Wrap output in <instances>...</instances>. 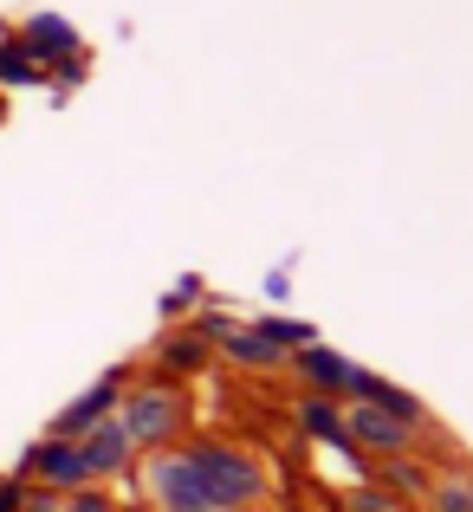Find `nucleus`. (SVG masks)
<instances>
[{
	"label": "nucleus",
	"instance_id": "nucleus-5",
	"mask_svg": "<svg viewBox=\"0 0 473 512\" xmlns=\"http://www.w3.org/2000/svg\"><path fill=\"white\" fill-rule=\"evenodd\" d=\"M33 467H39L46 480H59V487H78V480H85V454L65 448V441H46V448L33 454Z\"/></svg>",
	"mask_w": 473,
	"mask_h": 512
},
{
	"label": "nucleus",
	"instance_id": "nucleus-8",
	"mask_svg": "<svg viewBox=\"0 0 473 512\" xmlns=\"http://www.w3.org/2000/svg\"><path fill=\"white\" fill-rule=\"evenodd\" d=\"M72 512H104V500H98V493H78V506Z\"/></svg>",
	"mask_w": 473,
	"mask_h": 512
},
{
	"label": "nucleus",
	"instance_id": "nucleus-3",
	"mask_svg": "<svg viewBox=\"0 0 473 512\" xmlns=\"http://www.w3.org/2000/svg\"><path fill=\"white\" fill-rule=\"evenodd\" d=\"M175 422H182V409H175L169 389H150V396H137V402H130V415H124L130 441H143V448L169 441V435H175Z\"/></svg>",
	"mask_w": 473,
	"mask_h": 512
},
{
	"label": "nucleus",
	"instance_id": "nucleus-9",
	"mask_svg": "<svg viewBox=\"0 0 473 512\" xmlns=\"http://www.w3.org/2000/svg\"><path fill=\"white\" fill-rule=\"evenodd\" d=\"M20 500H26V493H13V487H7V493H0V512H20Z\"/></svg>",
	"mask_w": 473,
	"mask_h": 512
},
{
	"label": "nucleus",
	"instance_id": "nucleus-7",
	"mask_svg": "<svg viewBox=\"0 0 473 512\" xmlns=\"http://www.w3.org/2000/svg\"><path fill=\"white\" fill-rule=\"evenodd\" d=\"M428 512H473V487H461V480H441V487L428 493Z\"/></svg>",
	"mask_w": 473,
	"mask_h": 512
},
{
	"label": "nucleus",
	"instance_id": "nucleus-6",
	"mask_svg": "<svg viewBox=\"0 0 473 512\" xmlns=\"http://www.w3.org/2000/svg\"><path fill=\"white\" fill-rule=\"evenodd\" d=\"M357 435L370 441V448H383V454H396V448H402V428L389 422V415H357Z\"/></svg>",
	"mask_w": 473,
	"mask_h": 512
},
{
	"label": "nucleus",
	"instance_id": "nucleus-2",
	"mask_svg": "<svg viewBox=\"0 0 473 512\" xmlns=\"http://www.w3.org/2000/svg\"><path fill=\"white\" fill-rule=\"evenodd\" d=\"M150 500H156V512H214L195 454H162V461H150Z\"/></svg>",
	"mask_w": 473,
	"mask_h": 512
},
{
	"label": "nucleus",
	"instance_id": "nucleus-4",
	"mask_svg": "<svg viewBox=\"0 0 473 512\" xmlns=\"http://www.w3.org/2000/svg\"><path fill=\"white\" fill-rule=\"evenodd\" d=\"M130 448H137V441H130V428L124 422H104V428H91L85 435V474H117V467L130 461Z\"/></svg>",
	"mask_w": 473,
	"mask_h": 512
},
{
	"label": "nucleus",
	"instance_id": "nucleus-10",
	"mask_svg": "<svg viewBox=\"0 0 473 512\" xmlns=\"http://www.w3.org/2000/svg\"><path fill=\"white\" fill-rule=\"evenodd\" d=\"M363 512H376V506H363Z\"/></svg>",
	"mask_w": 473,
	"mask_h": 512
},
{
	"label": "nucleus",
	"instance_id": "nucleus-1",
	"mask_svg": "<svg viewBox=\"0 0 473 512\" xmlns=\"http://www.w3.org/2000/svg\"><path fill=\"white\" fill-rule=\"evenodd\" d=\"M195 467H201V487H208V506L214 512H247V506H260L266 474L247 461V454H234V448H201Z\"/></svg>",
	"mask_w": 473,
	"mask_h": 512
}]
</instances>
